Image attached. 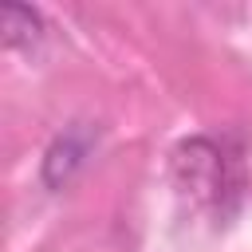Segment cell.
Wrapping results in <instances>:
<instances>
[{
  "instance_id": "obj_1",
  "label": "cell",
  "mask_w": 252,
  "mask_h": 252,
  "mask_svg": "<svg viewBox=\"0 0 252 252\" xmlns=\"http://www.w3.org/2000/svg\"><path fill=\"white\" fill-rule=\"evenodd\" d=\"M173 169H177V185L185 193H193L197 201H217L220 189L228 185L224 181V154L209 138L185 142L173 158Z\"/></svg>"
},
{
  "instance_id": "obj_2",
  "label": "cell",
  "mask_w": 252,
  "mask_h": 252,
  "mask_svg": "<svg viewBox=\"0 0 252 252\" xmlns=\"http://www.w3.org/2000/svg\"><path fill=\"white\" fill-rule=\"evenodd\" d=\"M87 146H91V134H87V130H67L63 138H55V146L47 150V161H43V181H47L51 189H59V185L79 169Z\"/></svg>"
},
{
  "instance_id": "obj_3",
  "label": "cell",
  "mask_w": 252,
  "mask_h": 252,
  "mask_svg": "<svg viewBox=\"0 0 252 252\" xmlns=\"http://www.w3.org/2000/svg\"><path fill=\"white\" fill-rule=\"evenodd\" d=\"M0 32L8 47H35L43 35V20L39 12L24 8V4H4L0 8Z\"/></svg>"
}]
</instances>
